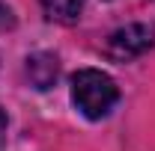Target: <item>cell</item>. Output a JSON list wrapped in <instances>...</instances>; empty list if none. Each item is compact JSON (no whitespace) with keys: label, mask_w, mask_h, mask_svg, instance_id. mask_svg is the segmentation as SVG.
<instances>
[{"label":"cell","mask_w":155,"mask_h":151,"mask_svg":"<svg viewBox=\"0 0 155 151\" xmlns=\"http://www.w3.org/2000/svg\"><path fill=\"white\" fill-rule=\"evenodd\" d=\"M72 101L87 119H101L114 110L119 101V89L104 71L96 68H81L72 77Z\"/></svg>","instance_id":"1"},{"label":"cell","mask_w":155,"mask_h":151,"mask_svg":"<svg viewBox=\"0 0 155 151\" xmlns=\"http://www.w3.org/2000/svg\"><path fill=\"white\" fill-rule=\"evenodd\" d=\"M146 48H152V30L143 24H128L122 30H116L110 36V51L114 57H137Z\"/></svg>","instance_id":"2"},{"label":"cell","mask_w":155,"mask_h":151,"mask_svg":"<svg viewBox=\"0 0 155 151\" xmlns=\"http://www.w3.org/2000/svg\"><path fill=\"white\" fill-rule=\"evenodd\" d=\"M39 3L48 12V18H57V21H72L84 9V0H39Z\"/></svg>","instance_id":"3"},{"label":"cell","mask_w":155,"mask_h":151,"mask_svg":"<svg viewBox=\"0 0 155 151\" xmlns=\"http://www.w3.org/2000/svg\"><path fill=\"white\" fill-rule=\"evenodd\" d=\"M6 27H12V12L0 3V30H6Z\"/></svg>","instance_id":"4"},{"label":"cell","mask_w":155,"mask_h":151,"mask_svg":"<svg viewBox=\"0 0 155 151\" xmlns=\"http://www.w3.org/2000/svg\"><path fill=\"white\" fill-rule=\"evenodd\" d=\"M3 136H6V116L0 110V142H3Z\"/></svg>","instance_id":"5"}]
</instances>
